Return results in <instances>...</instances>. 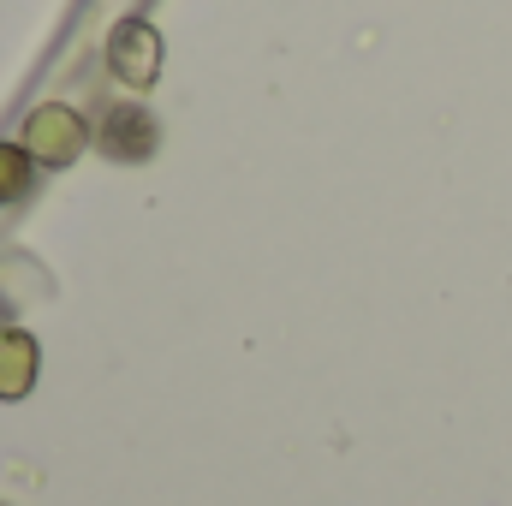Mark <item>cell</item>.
<instances>
[{
	"label": "cell",
	"mask_w": 512,
	"mask_h": 506,
	"mask_svg": "<svg viewBox=\"0 0 512 506\" xmlns=\"http://www.w3.org/2000/svg\"><path fill=\"white\" fill-rule=\"evenodd\" d=\"M155 143H161V126H155V114L149 108H108V120L96 131V149L108 155V161H149L155 155Z\"/></svg>",
	"instance_id": "obj_3"
},
{
	"label": "cell",
	"mask_w": 512,
	"mask_h": 506,
	"mask_svg": "<svg viewBox=\"0 0 512 506\" xmlns=\"http://www.w3.org/2000/svg\"><path fill=\"white\" fill-rule=\"evenodd\" d=\"M30 167H36V155L24 143H0V203H18L30 191Z\"/></svg>",
	"instance_id": "obj_5"
},
{
	"label": "cell",
	"mask_w": 512,
	"mask_h": 506,
	"mask_svg": "<svg viewBox=\"0 0 512 506\" xmlns=\"http://www.w3.org/2000/svg\"><path fill=\"white\" fill-rule=\"evenodd\" d=\"M108 66H114V78L131 84V90H149V84H155V72H161V36H155L149 18H120V24H114V36H108Z\"/></svg>",
	"instance_id": "obj_1"
},
{
	"label": "cell",
	"mask_w": 512,
	"mask_h": 506,
	"mask_svg": "<svg viewBox=\"0 0 512 506\" xmlns=\"http://www.w3.org/2000/svg\"><path fill=\"white\" fill-rule=\"evenodd\" d=\"M36 381V340L30 334H0V399H24Z\"/></svg>",
	"instance_id": "obj_4"
},
{
	"label": "cell",
	"mask_w": 512,
	"mask_h": 506,
	"mask_svg": "<svg viewBox=\"0 0 512 506\" xmlns=\"http://www.w3.org/2000/svg\"><path fill=\"white\" fill-rule=\"evenodd\" d=\"M84 143H90V126H84L72 108H36L30 126H24V149H30L42 167H66V161H78Z\"/></svg>",
	"instance_id": "obj_2"
}]
</instances>
